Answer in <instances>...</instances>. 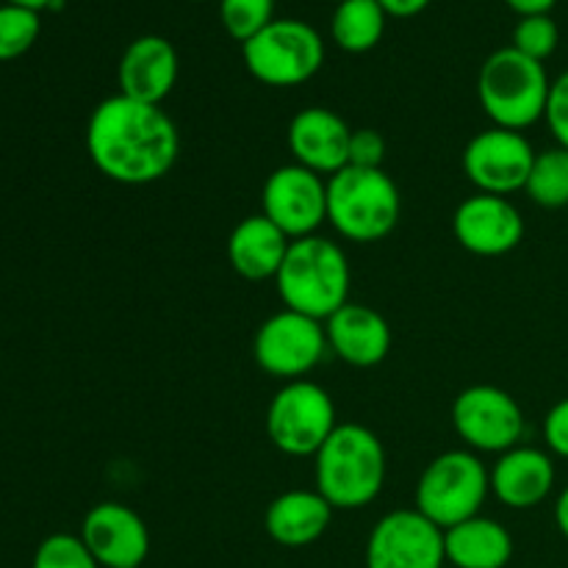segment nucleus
<instances>
[{
    "label": "nucleus",
    "mask_w": 568,
    "mask_h": 568,
    "mask_svg": "<svg viewBox=\"0 0 568 568\" xmlns=\"http://www.w3.org/2000/svg\"><path fill=\"white\" fill-rule=\"evenodd\" d=\"M261 214L288 239L314 236L327 222V181L303 164H283L261 189Z\"/></svg>",
    "instance_id": "12"
},
{
    "label": "nucleus",
    "mask_w": 568,
    "mask_h": 568,
    "mask_svg": "<svg viewBox=\"0 0 568 568\" xmlns=\"http://www.w3.org/2000/svg\"><path fill=\"white\" fill-rule=\"evenodd\" d=\"M244 67L264 87L288 89L311 81L325 64V39L303 20H272L242 44Z\"/></svg>",
    "instance_id": "7"
},
{
    "label": "nucleus",
    "mask_w": 568,
    "mask_h": 568,
    "mask_svg": "<svg viewBox=\"0 0 568 568\" xmlns=\"http://www.w3.org/2000/svg\"><path fill=\"white\" fill-rule=\"evenodd\" d=\"M555 525H558L560 536L568 541V486L560 491L558 503H555Z\"/></svg>",
    "instance_id": "34"
},
{
    "label": "nucleus",
    "mask_w": 568,
    "mask_h": 568,
    "mask_svg": "<svg viewBox=\"0 0 568 568\" xmlns=\"http://www.w3.org/2000/svg\"><path fill=\"white\" fill-rule=\"evenodd\" d=\"M491 494V475L471 449H449L436 455L416 483V505L425 519L449 530L480 516Z\"/></svg>",
    "instance_id": "6"
},
{
    "label": "nucleus",
    "mask_w": 568,
    "mask_h": 568,
    "mask_svg": "<svg viewBox=\"0 0 568 568\" xmlns=\"http://www.w3.org/2000/svg\"><path fill=\"white\" fill-rule=\"evenodd\" d=\"M547 120L549 131H552L555 142L568 150V70L560 72L549 89V103H547Z\"/></svg>",
    "instance_id": "30"
},
{
    "label": "nucleus",
    "mask_w": 568,
    "mask_h": 568,
    "mask_svg": "<svg viewBox=\"0 0 568 568\" xmlns=\"http://www.w3.org/2000/svg\"><path fill=\"white\" fill-rule=\"evenodd\" d=\"M399 211V189L383 166H344L327 178V222L347 242H381L397 227Z\"/></svg>",
    "instance_id": "5"
},
{
    "label": "nucleus",
    "mask_w": 568,
    "mask_h": 568,
    "mask_svg": "<svg viewBox=\"0 0 568 568\" xmlns=\"http://www.w3.org/2000/svg\"><path fill=\"white\" fill-rule=\"evenodd\" d=\"M453 427L471 453L503 455L519 447L525 414L505 388L469 386L455 397Z\"/></svg>",
    "instance_id": "10"
},
{
    "label": "nucleus",
    "mask_w": 568,
    "mask_h": 568,
    "mask_svg": "<svg viewBox=\"0 0 568 568\" xmlns=\"http://www.w3.org/2000/svg\"><path fill=\"white\" fill-rule=\"evenodd\" d=\"M87 153L109 181L148 186L170 175L181 153V133L161 105L111 94L89 116Z\"/></svg>",
    "instance_id": "1"
},
{
    "label": "nucleus",
    "mask_w": 568,
    "mask_h": 568,
    "mask_svg": "<svg viewBox=\"0 0 568 568\" xmlns=\"http://www.w3.org/2000/svg\"><path fill=\"white\" fill-rule=\"evenodd\" d=\"M178 72H181V61H178L175 44L159 33H144L128 44L120 59V70H116L120 94L139 103L161 105L175 89Z\"/></svg>",
    "instance_id": "17"
},
{
    "label": "nucleus",
    "mask_w": 568,
    "mask_h": 568,
    "mask_svg": "<svg viewBox=\"0 0 568 568\" xmlns=\"http://www.w3.org/2000/svg\"><path fill=\"white\" fill-rule=\"evenodd\" d=\"M491 494L514 510H527L541 505L555 488V460L547 449L538 447H514L503 453L494 464Z\"/></svg>",
    "instance_id": "19"
},
{
    "label": "nucleus",
    "mask_w": 568,
    "mask_h": 568,
    "mask_svg": "<svg viewBox=\"0 0 568 568\" xmlns=\"http://www.w3.org/2000/svg\"><path fill=\"white\" fill-rule=\"evenodd\" d=\"M81 541L103 568H142L150 530L142 516L122 503H100L83 516Z\"/></svg>",
    "instance_id": "15"
},
{
    "label": "nucleus",
    "mask_w": 568,
    "mask_h": 568,
    "mask_svg": "<svg viewBox=\"0 0 568 568\" xmlns=\"http://www.w3.org/2000/svg\"><path fill=\"white\" fill-rule=\"evenodd\" d=\"M552 81L547 67L516 48H499L483 61L477 75V100L494 128L525 131L544 120Z\"/></svg>",
    "instance_id": "4"
},
{
    "label": "nucleus",
    "mask_w": 568,
    "mask_h": 568,
    "mask_svg": "<svg viewBox=\"0 0 568 568\" xmlns=\"http://www.w3.org/2000/svg\"><path fill=\"white\" fill-rule=\"evenodd\" d=\"M386 159V139L381 131L372 128H358L349 136V161L347 166H364V170H381Z\"/></svg>",
    "instance_id": "29"
},
{
    "label": "nucleus",
    "mask_w": 568,
    "mask_h": 568,
    "mask_svg": "<svg viewBox=\"0 0 568 568\" xmlns=\"http://www.w3.org/2000/svg\"><path fill=\"white\" fill-rule=\"evenodd\" d=\"M544 442H547L549 453L568 460V397L549 408L547 419H544Z\"/></svg>",
    "instance_id": "31"
},
{
    "label": "nucleus",
    "mask_w": 568,
    "mask_h": 568,
    "mask_svg": "<svg viewBox=\"0 0 568 568\" xmlns=\"http://www.w3.org/2000/svg\"><path fill=\"white\" fill-rule=\"evenodd\" d=\"M327 349L338 361L358 369H369L386 361L392 349V327L364 303H347L325 322Z\"/></svg>",
    "instance_id": "18"
},
{
    "label": "nucleus",
    "mask_w": 568,
    "mask_h": 568,
    "mask_svg": "<svg viewBox=\"0 0 568 568\" xmlns=\"http://www.w3.org/2000/svg\"><path fill=\"white\" fill-rule=\"evenodd\" d=\"M560 42V31L558 22L552 20V14H538V17H519L514 28V44L519 53L530 55L536 61H547L549 55L558 50Z\"/></svg>",
    "instance_id": "28"
},
{
    "label": "nucleus",
    "mask_w": 568,
    "mask_h": 568,
    "mask_svg": "<svg viewBox=\"0 0 568 568\" xmlns=\"http://www.w3.org/2000/svg\"><path fill=\"white\" fill-rule=\"evenodd\" d=\"M275 20V0H220V22L227 37L250 42Z\"/></svg>",
    "instance_id": "26"
},
{
    "label": "nucleus",
    "mask_w": 568,
    "mask_h": 568,
    "mask_svg": "<svg viewBox=\"0 0 568 568\" xmlns=\"http://www.w3.org/2000/svg\"><path fill=\"white\" fill-rule=\"evenodd\" d=\"M42 31L39 11L22 6H0V61H14L33 48Z\"/></svg>",
    "instance_id": "25"
},
{
    "label": "nucleus",
    "mask_w": 568,
    "mask_h": 568,
    "mask_svg": "<svg viewBox=\"0 0 568 568\" xmlns=\"http://www.w3.org/2000/svg\"><path fill=\"white\" fill-rule=\"evenodd\" d=\"M444 552L455 568H505L514 558V538L503 521L475 516L444 530Z\"/></svg>",
    "instance_id": "22"
},
{
    "label": "nucleus",
    "mask_w": 568,
    "mask_h": 568,
    "mask_svg": "<svg viewBox=\"0 0 568 568\" xmlns=\"http://www.w3.org/2000/svg\"><path fill=\"white\" fill-rule=\"evenodd\" d=\"M388 14L377 0H342L331 17V37L344 53H369L386 33Z\"/></svg>",
    "instance_id": "23"
},
{
    "label": "nucleus",
    "mask_w": 568,
    "mask_h": 568,
    "mask_svg": "<svg viewBox=\"0 0 568 568\" xmlns=\"http://www.w3.org/2000/svg\"><path fill=\"white\" fill-rule=\"evenodd\" d=\"M327 353L325 322L297 311H277L253 338V358L266 375L277 381H303L322 364Z\"/></svg>",
    "instance_id": "9"
},
{
    "label": "nucleus",
    "mask_w": 568,
    "mask_h": 568,
    "mask_svg": "<svg viewBox=\"0 0 568 568\" xmlns=\"http://www.w3.org/2000/svg\"><path fill=\"white\" fill-rule=\"evenodd\" d=\"M366 568H444V530L416 508H399L372 527L364 552Z\"/></svg>",
    "instance_id": "11"
},
{
    "label": "nucleus",
    "mask_w": 568,
    "mask_h": 568,
    "mask_svg": "<svg viewBox=\"0 0 568 568\" xmlns=\"http://www.w3.org/2000/svg\"><path fill=\"white\" fill-rule=\"evenodd\" d=\"M333 397L314 381H292L272 397L266 408V436L292 458H308L336 430Z\"/></svg>",
    "instance_id": "8"
},
{
    "label": "nucleus",
    "mask_w": 568,
    "mask_h": 568,
    "mask_svg": "<svg viewBox=\"0 0 568 568\" xmlns=\"http://www.w3.org/2000/svg\"><path fill=\"white\" fill-rule=\"evenodd\" d=\"M383 6L388 17H397V20H408V17L422 14L433 0H377Z\"/></svg>",
    "instance_id": "32"
},
{
    "label": "nucleus",
    "mask_w": 568,
    "mask_h": 568,
    "mask_svg": "<svg viewBox=\"0 0 568 568\" xmlns=\"http://www.w3.org/2000/svg\"><path fill=\"white\" fill-rule=\"evenodd\" d=\"M527 197L541 209H566L568 205V150L555 148L536 153L530 178L525 186Z\"/></svg>",
    "instance_id": "24"
},
{
    "label": "nucleus",
    "mask_w": 568,
    "mask_h": 568,
    "mask_svg": "<svg viewBox=\"0 0 568 568\" xmlns=\"http://www.w3.org/2000/svg\"><path fill=\"white\" fill-rule=\"evenodd\" d=\"M349 136L353 128L331 109L311 105L297 111L288 122V150L294 155V164L308 166L311 172L322 178L336 175L349 161Z\"/></svg>",
    "instance_id": "16"
},
{
    "label": "nucleus",
    "mask_w": 568,
    "mask_h": 568,
    "mask_svg": "<svg viewBox=\"0 0 568 568\" xmlns=\"http://www.w3.org/2000/svg\"><path fill=\"white\" fill-rule=\"evenodd\" d=\"M508 9H514L519 17H538V14H552L558 0H505Z\"/></svg>",
    "instance_id": "33"
},
{
    "label": "nucleus",
    "mask_w": 568,
    "mask_h": 568,
    "mask_svg": "<svg viewBox=\"0 0 568 568\" xmlns=\"http://www.w3.org/2000/svg\"><path fill=\"white\" fill-rule=\"evenodd\" d=\"M353 270L336 242L325 236L294 239L275 275L277 294L288 311L327 322L349 303Z\"/></svg>",
    "instance_id": "2"
},
{
    "label": "nucleus",
    "mask_w": 568,
    "mask_h": 568,
    "mask_svg": "<svg viewBox=\"0 0 568 568\" xmlns=\"http://www.w3.org/2000/svg\"><path fill=\"white\" fill-rule=\"evenodd\" d=\"M536 150L530 139L519 131L488 128L469 139L464 150V172L471 186L483 194L508 197L525 192Z\"/></svg>",
    "instance_id": "13"
},
{
    "label": "nucleus",
    "mask_w": 568,
    "mask_h": 568,
    "mask_svg": "<svg viewBox=\"0 0 568 568\" xmlns=\"http://www.w3.org/2000/svg\"><path fill=\"white\" fill-rule=\"evenodd\" d=\"M31 568H103L89 552L81 536L70 532H53L44 538L33 552Z\"/></svg>",
    "instance_id": "27"
},
{
    "label": "nucleus",
    "mask_w": 568,
    "mask_h": 568,
    "mask_svg": "<svg viewBox=\"0 0 568 568\" xmlns=\"http://www.w3.org/2000/svg\"><path fill=\"white\" fill-rule=\"evenodd\" d=\"M288 244L292 239L275 222L266 220L264 214H253L233 227L227 239V261L244 281H275Z\"/></svg>",
    "instance_id": "21"
},
{
    "label": "nucleus",
    "mask_w": 568,
    "mask_h": 568,
    "mask_svg": "<svg viewBox=\"0 0 568 568\" xmlns=\"http://www.w3.org/2000/svg\"><path fill=\"white\" fill-rule=\"evenodd\" d=\"M333 3H342V0H333Z\"/></svg>",
    "instance_id": "36"
},
{
    "label": "nucleus",
    "mask_w": 568,
    "mask_h": 568,
    "mask_svg": "<svg viewBox=\"0 0 568 568\" xmlns=\"http://www.w3.org/2000/svg\"><path fill=\"white\" fill-rule=\"evenodd\" d=\"M6 3L22 6V9H31V11H42V9H59L64 0H6Z\"/></svg>",
    "instance_id": "35"
},
{
    "label": "nucleus",
    "mask_w": 568,
    "mask_h": 568,
    "mask_svg": "<svg viewBox=\"0 0 568 568\" xmlns=\"http://www.w3.org/2000/svg\"><path fill=\"white\" fill-rule=\"evenodd\" d=\"M455 242L471 255L497 258L519 247L525 239V220L508 197L494 194H471L453 214Z\"/></svg>",
    "instance_id": "14"
},
{
    "label": "nucleus",
    "mask_w": 568,
    "mask_h": 568,
    "mask_svg": "<svg viewBox=\"0 0 568 568\" xmlns=\"http://www.w3.org/2000/svg\"><path fill=\"white\" fill-rule=\"evenodd\" d=\"M316 491L333 510H358L375 503L386 483V449L364 425H338L314 455Z\"/></svg>",
    "instance_id": "3"
},
{
    "label": "nucleus",
    "mask_w": 568,
    "mask_h": 568,
    "mask_svg": "<svg viewBox=\"0 0 568 568\" xmlns=\"http://www.w3.org/2000/svg\"><path fill=\"white\" fill-rule=\"evenodd\" d=\"M333 521V505L320 491L292 488L270 503L264 514V530L275 544L288 549L311 547L327 532Z\"/></svg>",
    "instance_id": "20"
}]
</instances>
